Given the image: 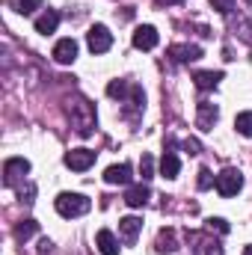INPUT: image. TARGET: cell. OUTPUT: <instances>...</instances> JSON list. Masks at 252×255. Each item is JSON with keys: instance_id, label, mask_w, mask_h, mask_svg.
I'll return each instance as SVG.
<instances>
[{"instance_id": "cell-1", "label": "cell", "mask_w": 252, "mask_h": 255, "mask_svg": "<svg viewBox=\"0 0 252 255\" xmlns=\"http://www.w3.org/2000/svg\"><path fill=\"white\" fill-rule=\"evenodd\" d=\"M68 116H71V128L77 130V136H92V130H95V107L83 95L68 98Z\"/></svg>"}, {"instance_id": "cell-2", "label": "cell", "mask_w": 252, "mask_h": 255, "mask_svg": "<svg viewBox=\"0 0 252 255\" xmlns=\"http://www.w3.org/2000/svg\"><path fill=\"white\" fill-rule=\"evenodd\" d=\"M54 208H57L60 217L71 220V217H83V214L92 208V202H89L83 193H60V196L54 199Z\"/></svg>"}, {"instance_id": "cell-3", "label": "cell", "mask_w": 252, "mask_h": 255, "mask_svg": "<svg viewBox=\"0 0 252 255\" xmlns=\"http://www.w3.org/2000/svg\"><path fill=\"white\" fill-rule=\"evenodd\" d=\"M217 193L223 196V199H232V196H238L241 187H244V175H241V169H235V166H229V169H223L220 175H217Z\"/></svg>"}, {"instance_id": "cell-4", "label": "cell", "mask_w": 252, "mask_h": 255, "mask_svg": "<svg viewBox=\"0 0 252 255\" xmlns=\"http://www.w3.org/2000/svg\"><path fill=\"white\" fill-rule=\"evenodd\" d=\"M86 45H89L92 54H107L113 48V33L104 24H92L89 33H86Z\"/></svg>"}, {"instance_id": "cell-5", "label": "cell", "mask_w": 252, "mask_h": 255, "mask_svg": "<svg viewBox=\"0 0 252 255\" xmlns=\"http://www.w3.org/2000/svg\"><path fill=\"white\" fill-rule=\"evenodd\" d=\"M27 172H30V160L27 157H9L3 163V184L15 187L21 178H27Z\"/></svg>"}, {"instance_id": "cell-6", "label": "cell", "mask_w": 252, "mask_h": 255, "mask_svg": "<svg viewBox=\"0 0 252 255\" xmlns=\"http://www.w3.org/2000/svg\"><path fill=\"white\" fill-rule=\"evenodd\" d=\"M92 163H95V151L92 148H71L65 154V166L74 169V172H86Z\"/></svg>"}, {"instance_id": "cell-7", "label": "cell", "mask_w": 252, "mask_h": 255, "mask_svg": "<svg viewBox=\"0 0 252 255\" xmlns=\"http://www.w3.org/2000/svg\"><path fill=\"white\" fill-rule=\"evenodd\" d=\"M157 42H160V36L151 24H142L133 30V48L136 51H151V48H157Z\"/></svg>"}, {"instance_id": "cell-8", "label": "cell", "mask_w": 252, "mask_h": 255, "mask_svg": "<svg viewBox=\"0 0 252 255\" xmlns=\"http://www.w3.org/2000/svg\"><path fill=\"white\" fill-rule=\"evenodd\" d=\"M187 241H190V247H193L196 255L202 253V250L208 255H220V241H214V238L205 235V232H187Z\"/></svg>"}, {"instance_id": "cell-9", "label": "cell", "mask_w": 252, "mask_h": 255, "mask_svg": "<svg viewBox=\"0 0 252 255\" xmlns=\"http://www.w3.org/2000/svg\"><path fill=\"white\" fill-rule=\"evenodd\" d=\"M217 119H220V107H217V104H211V101H199V110H196V125L202 128V130H214Z\"/></svg>"}, {"instance_id": "cell-10", "label": "cell", "mask_w": 252, "mask_h": 255, "mask_svg": "<svg viewBox=\"0 0 252 255\" xmlns=\"http://www.w3.org/2000/svg\"><path fill=\"white\" fill-rule=\"evenodd\" d=\"M166 54H169L172 63H196L202 57V48L199 45H172Z\"/></svg>"}, {"instance_id": "cell-11", "label": "cell", "mask_w": 252, "mask_h": 255, "mask_svg": "<svg viewBox=\"0 0 252 255\" xmlns=\"http://www.w3.org/2000/svg\"><path fill=\"white\" fill-rule=\"evenodd\" d=\"M54 60L60 65H71L77 60V42H74V39H60V42L54 45Z\"/></svg>"}, {"instance_id": "cell-12", "label": "cell", "mask_w": 252, "mask_h": 255, "mask_svg": "<svg viewBox=\"0 0 252 255\" xmlns=\"http://www.w3.org/2000/svg\"><path fill=\"white\" fill-rule=\"evenodd\" d=\"M148 199H151V190H148L145 184H130V187L125 190V205L127 208H145Z\"/></svg>"}, {"instance_id": "cell-13", "label": "cell", "mask_w": 252, "mask_h": 255, "mask_svg": "<svg viewBox=\"0 0 252 255\" xmlns=\"http://www.w3.org/2000/svg\"><path fill=\"white\" fill-rule=\"evenodd\" d=\"M139 229H142V220H139V217H122V220H119V235H122V241H125L127 247L136 244Z\"/></svg>"}, {"instance_id": "cell-14", "label": "cell", "mask_w": 252, "mask_h": 255, "mask_svg": "<svg viewBox=\"0 0 252 255\" xmlns=\"http://www.w3.org/2000/svg\"><path fill=\"white\" fill-rule=\"evenodd\" d=\"M178 172H181V160H178V154L175 151H163V157H160V175L166 178V181H175L178 178Z\"/></svg>"}, {"instance_id": "cell-15", "label": "cell", "mask_w": 252, "mask_h": 255, "mask_svg": "<svg viewBox=\"0 0 252 255\" xmlns=\"http://www.w3.org/2000/svg\"><path fill=\"white\" fill-rule=\"evenodd\" d=\"M95 247H98L101 255H119V241H116V235L110 229H101L95 235Z\"/></svg>"}, {"instance_id": "cell-16", "label": "cell", "mask_w": 252, "mask_h": 255, "mask_svg": "<svg viewBox=\"0 0 252 255\" xmlns=\"http://www.w3.org/2000/svg\"><path fill=\"white\" fill-rule=\"evenodd\" d=\"M154 250L160 255H172L178 250V241H175V232L172 229H160L157 232V241H154Z\"/></svg>"}, {"instance_id": "cell-17", "label": "cell", "mask_w": 252, "mask_h": 255, "mask_svg": "<svg viewBox=\"0 0 252 255\" xmlns=\"http://www.w3.org/2000/svg\"><path fill=\"white\" fill-rule=\"evenodd\" d=\"M57 27H60V12H54V9H48L45 15L36 18V33H42V36L57 33Z\"/></svg>"}, {"instance_id": "cell-18", "label": "cell", "mask_w": 252, "mask_h": 255, "mask_svg": "<svg viewBox=\"0 0 252 255\" xmlns=\"http://www.w3.org/2000/svg\"><path fill=\"white\" fill-rule=\"evenodd\" d=\"M193 80H196V89H199V92H208V89H217V86H220L223 71H196Z\"/></svg>"}, {"instance_id": "cell-19", "label": "cell", "mask_w": 252, "mask_h": 255, "mask_svg": "<svg viewBox=\"0 0 252 255\" xmlns=\"http://www.w3.org/2000/svg\"><path fill=\"white\" fill-rule=\"evenodd\" d=\"M104 181H107V184H130V166H127V163L107 166V172H104Z\"/></svg>"}, {"instance_id": "cell-20", "label": "cell", "mask_w": 252, "mask_h": 255, "mask_svg": "<svg viewBox=\"0 0 252 255\" xmlns=\"http://www.w3.org/2000/svg\"><path fill=\"white\" fill-rule=\"evenodd\" d=\"M235 130H238L241 136H252V110L238 113V119H235Z\"/></svg>"}, {"instance_id": "cell-21", "label": "cell", "mask_w": 252, "mask_h": 255, "mask_svg": "<svg viewBox=\"0 0 252 255\" xmlns=\"http://www.w3.org/2000/svg\"><path fill=\"white\" fill-rule=\"evenodd\" d=\"M36 232H39V223H36V220H24V223H21V226L15 229V238H18V241L24 244V241H30V238L36 235Z\"/></svg>"}, {"instance_id": "cell-22", "label": "cell", "mask_w": 252, "mask_h": 255, "mask_svg": "<svg viewBox=\"0 0 252 255\" xmlns=\"http://www.w3.org/2000/svg\"><path fill=\"white\" fill-rule=\"evenodd\" d=\"M12 9H15L18 15H33L36 9H42V0H15Z\"/></svg>"}, {"instance_id": "cell-23", "label": "cell", "mask_w": 252, "mask_h": 255, "mask_svg": "<svg viewBox=\"0 0 252 255\" xmlns=\"http://www.w3.org/2000/svg\"><path fill=\"white\" fill-rule=\"evenodd\" d=\"M139 175H142V181L154 178V157L151 154H142L139 157Z\"/></svg>"}, {"instance_id": "cell-24", "label": "cell", "mask_w": 252, "mask_h": 255, "mask_svg": "<svg viewBox=\"0 0 252 255\" xmlns=\"http://www.w3.org/2000/svg\"><path fill=\"white\" fill-rule=\"evenodd\" d=\"M196 184H199V190H211V187L217 184V178H214V172H211L208 166H202V169H199V178H196Z\"/></svg>"}, {"instance_id": "cell-25", "label": "cell", "mask_w": 252, "mask_h": 255, "mask_svg": "<svg viewBox=\"0 0 252 255\" xmlns=\"http://www.w3.org/2000/svg\"><path fill=\"white\" fill-rule=\"evenodd\" d=\"M208 229H211V232L217 229L220 235H226V232H229V223H226V220H220V217H211V220H208Z\"/></svg>"}, {"instance_id": "cell-26", "label": "cell", "mask_w": 252, "mask_h": 255, "mask_svg": "<svg viewBox=\"0 0 252 255\" xmlns=\"http://www.w3.org/2000/svg\"><path fill=\"white\" fill-rule=\"evenodd\" d=\"M214 3V9L220 12V15H229L232 9H235V0H211Z\"/></svg>"}, {"instance_id": "cell-27", "label": "cell", "mask_w": 252, "mask_h": 255, "mask_svg": "<svg viewBox=\"0 0 252 255\" xmlns=\"http://www.w3.org/2000/svg\"><path fill=\"white\" fill-rule=\"evenodd\" d=\"M181 145H184V151H190V154H199V151H202V145H199V139H184Z\"/></svg>"}, {"instance_id": "cell-28", "label": "cell", "mask_w": 252, "mask_h": 255, "mask_svg": "<svg viewBox=\"0 0 252 255\" xmlns=\"http://www.w3.org/2000/svg\"><path fill=\"white\" fill-rule=\"evenodd\" d=\"M39 253H42V255L51 253V241H48V238H42V241H39Z\"/></svg>"}, {"instance_id": "cell-29", "label": "cell", "mask_w": 252, "mask_h": 255, "mask_svg": "<svg viewBox=\"0 0 252 255\" xmlns=\"http://www.w3.org/2000/svg\"><path fill=\"white\" fill-rule=\"evenodd\" d=\"M160 6H172V3H184V0H157Z\"/></svg>"}, {"instance_id": "cell-30", "label": "cell", "mask_w": 252, "mask_h": 255, "mask_svg": "<svg viewBox=\"0 0 252 255\" xmlns=\"http://www.w3.org/2000/svg\"><path fill=\"white\" fill-rule=\"evenodd\" d=\"M244 255H252V247H244Z\"/></svg>"}, {"instance_id": "cell-31", "label": "cell", "mask_w": 252, "mask_h": 255, "mask_svg": "<svg viewBox=\"0 0 252 255\" xmlns=\"http://www.w3.org/2000/svg\"><path fill=\"white\" fill-rule=\"evenodd\" d=\"M247 3H252V0H247Z\"/></svg>"}]
</instances>
